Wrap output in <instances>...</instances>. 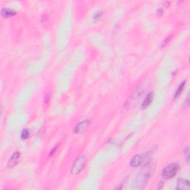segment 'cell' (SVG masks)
I'll return each instance as SVG.
<instances>
[{"mask_svg": "<svg viewBox=\"0 0 190 190\" xmlns=\"http://www.w3.org/2000/svg\"><path fill=\"white\" fill-rule=\"evenodd\" d=\"M180 169V165L177 163H172L163 169L162 172V177L164 179H171L178 173Z\"/></svg>", "mask_w": 190, "mask_h": 190, "instance_id": "6da1fadb", "label": "cell"}, {"mask_svg": "<svg viewBox=\"0 0 190 190\" xmlns=\"http://www.w3.org/2000/svg\"><path fill=\"white\" fill-rule=\"evenodd\" d=\"M87 163V158L84 155L77 157L72 165L71 172L73 174H77L84 169Z\"/></svg>", "mask_w": 190, "mask_h": 190, "instance_id": "7a4b0ae2", "label": "cell"}, {"mask_svg": "<svg viewBox=\"0 0 190 190\" xmlns=\"http://www.w3.org/2000/svg\"><path fill=\"white\" fill-rule=\"evenodd\" d=\"M150 178V172L149 171L147 172H141V173L139 174L136 178V183L134 184L136 189H143L147 183L148 180Z\"/></svg>", "mask_w": 190, "mask_h": 190, "instance_id": "3957f363", "label": "cell"}, {"mask_svg": "<svg viewBox=\"0 0 190 190\" xmlns=\"http://www.w3.org/2000/svg\"><path fill=\"white\" fill-rule=\"evenodd\" d=\"M146 159H147L146 157L141 155V154L134 155V156L132 157V159L131 160L130 166L132 167H137L140 166V165L146 164V163H149V161H146Z\"/></svg>", "mask_w": 190, "mask_h": 190, "instance_id": "277c9868", "label": "cell"}, {"mask_svg": "<svg viewBox=\"0 0 190 190\" xmlns=\"http://www.w3.org/2000/svg\"><path fill=\"white\" fill-rule=\"evenodd\" d=\"M89 123H90V122H89L88 120L82 121V122L78 123V124L76 126L75 129H74V132H75V134H79V133L84 132L85 129L88 127Z\"/></svg>", "mask_w": 190, "mask_h": 190, "instance_id": "5b68a950", "label": "cell"}, {"mask_svg": "<svg viewBox=\"0 0 190 190\" xmlns=\"http://www.w3.org/2000/svg\"><path fill=\"white\" fill-rule=\"evenodd\" d=\"M20 159V152H16L12 155V156L9 159L8 163H7V166L8 167H14L16 166L17 163H19Z\"/></svg>", "mask_w": 190, "mask_h": 190, "instance_id": "8992f818", "label": "cell"}, {"mask_svg": "<svg viewBox=\"0 0 190 190\" xmlns=\"http://www.w3.org/2000/svg\"><path fill=\"white\" fill-rule=\"evenodd\" d=\"M190 188L189 182L187 179L180 178L177 181V189H189Z\"/></svg>", "mask_w": 190, "mask_h": 190, "instance_id": "52a82bcc", "label": "cell"}, {"mask_svg": "<svg viewBox=\"0 0 190 190\" xmlns=\"http://www.w3.org/2000/svg\"><path fill=\"white\" fill-rule=\"evenodd\" d=\"M154 98V93L153 92H150L149 94L146 95V97L145 99L143 100V101L142 102V109H146V108L149 106L150 104L152 103Z\"/></svg>", "mask_w": 190, "mask_h": 190, "instance_id": "ba28073f", "label": "cell"}, {"mask_svg": "<svg viewBox=\"0 0 190 190\" xmlns=\"http://www.w3.org/2000/svg\"><path fill=\"white\" fill-rule=\"evenodd\" d=\"M16 14V11L11 8H8V7H4V8L2 9V11H1L2 16L3 17H5V18L13 16H14Z\"/></svg>", "mask_w": 190, "mask_h": 190, "instance_id": "9c48e42d", "label": "cell"}, {"mask_svg": "<svg viewBox=\"0 0 190 190\" xmlns=\"http://www.w3.org/2000/svg\"><path fill=\"white\" fill-rule=\"evenodd\" d=\"M185 84H186V82H182L181 84H180L179 86H178V88H177L175 93H174V97L176 98L178 97H179L180 94H181L182 92H183V90L184 89V87H185Z\"/></svg>", "mask_w": 190, "mask_h": 190, "instance_id": "30bf717a", "label": "cell"}, {"mask_svg": "<svg viewBox=\"0 0 190 190\" xmlns=\"http://www.w3.org/2000/svg\"><path fill=\"white\" fill-rule=\"evenodd\" d=\"M183 153H184V158H185V160H186V161H187V162L188 163L189 161V154H190V152H189V148L188 147H186L185 148V149H184V151H183Z\"/></svg>", "mask_w": 190, "mask_h": 190, "instance_id": "8fae6325", "label": "cell"}, {"mask_svg": "<svg viewBox=\"0 0 190 190\" xmlns=\"http://www.w3.org/2000/svg\"><path fill=\"white\" fill-rule=\"evenodd\" d=\"M29 137V132L28 131V129H24L22 130V134H21V138L22 139H27V138Z\"/></svg>", "mask_w": 190, "mask_h": 190, "instance_id": "7c38bea8", "label": "cell"}, {"mask_svg": "<svg viewBox=\"0 0 190 190\" xmlns=\"http://www.w3.org/2000/svg\"><path fill=\"white\" fill-rule=\"evenodd\" d=\"M102 14V11H97V12L95 13V14H94V20L97 21V20H100V19L101 18Z\"/></svg>", "mask_w": 190, "mask_h": 190, "instance_id": "4fadbf2b", "label": "cell"}, {"mask_svg": "<svg viewBox=\"0 0 190 190\" xmlns=\"http://www.w3.org/2000/svg\"><path fill=\"white\" fill-rule=\"evenodd\" d=\"M57 145L55 146L54 148H53V149L51 150V152H50V156H51V155H53V153L54 154V152H56V150H57Z\"/></svg>", "mask_w": 190, "mask_h": 190, "instance_id": "5bb4252c", "label": "cell"}, {"mask_svg": "<svg viewBox=\"0 0 190 190\" xmlns=\"http://www.w3.org/2000/svg\"><path fill=\"white\" fill-rule=\"evenodd\" d=\"M169 39H170V37H169V38H167V39H166V41H168V40H169ZM166 43H167V42H165V43H164V44H163V46H164V45H166Z\"/></svg>", "mask_w": 190, "mask_h": 190, "instance_id": "9a60e30c", "label": "cell"}]
</instances>
